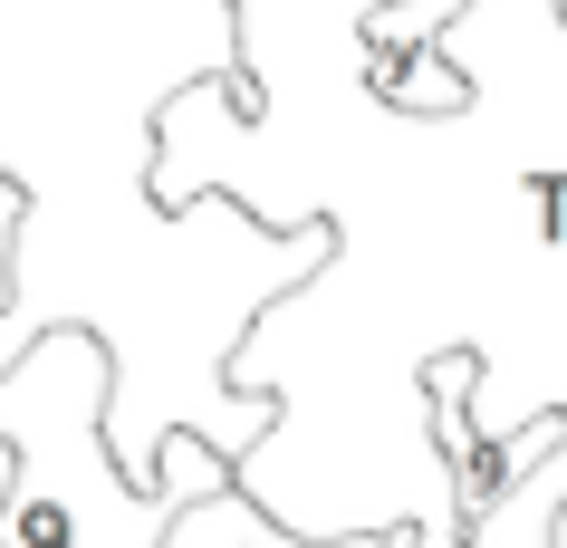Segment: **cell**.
<instances>
[{
    "mask_svg": "<svg viewBox=\"0 0 567 548\" xmlns=\"http://www.w3.org/2000/svg\"><path fill=\"white\" fill-rule=\"evenodd\" d=\"M472 385H481V347H443V356L423 365V395H433L423 414H433V453H443L452 519H462V529H481L529 472H548V462L567 453V404H548L529 424H481Z\"/></svg>",
    "mask_w": 567,
    "mask_h": 548,
    "instance_id": "cell-1",
    "label": "cell"
},
{
    "mask_svg": "<svg viewBox=\"0 0 567 548\" xmlns=\"http://www.w3.org/2000/svg\"><path fill=\"white\" fill-rule=\"evenodd\" d=\"M357 87L375 96V106H385V116H462V106H472V77H462V68L443 59V49H357Z\"/></svg>",
    "mask_w": 567,
    "mask_h": 548,
    "instance_id": "cell-2",
    "label": "cell"
},
{
    "mask_svg": "<svg viewBox=\"0 0 567 548\" xmlns=\"http://www.w3.org/2000/svg\"><path fill=\"white\" fill-rule=\"evenodd\" d=\"M240 519H250V490L231 482V490H212V500H193L154 548H240Z\"/></svg>",
    "mask_w": 567,
    "mask_h": 548,
    "instance_id": "cell-3",
    "label": "cell"
},
{
    "mask_svg": "<svg viewBox=\"0 0 567 548\" xmlns=\"http://www.w3.org/2000/svg\"><path fill=\"white\" fill-rule=\"evenodd\" d=\"M519 213H529V241L538 250L567 241V164H529V174H519Z\"/></svg>",
    "mask_w": 567,
    "mask_h": 548,
    "instance_id": "cell-4",
    "label": "cell"
},
{
    "mask_svg": "<svg viewBox=\"0 0 567 548\" xmlns=\"http://www.w3.org/2000/svg\"><path fill=\"white\" fill-rule=\"evenodd\" d=\"M20 213H30V193L0 174V308H10V241H20Z\"/></svg>",
    "mask_w": 567,
    "mask_h": 548,
    "instance_id": "cell-5",
    "label": "cell"
},
{
    "mask_svg": "<svg viewBox=\"0 0 567 548\" xmlns=\"http://www.w3.org/2000/svg\"><path fill=\"white\" fill-rule=\"evenodd\" d=\"M385 548H423V529H385Z\"/></svg>",
    "mask_w": 567,
    "mask_h": 548,
    "instance_id": "cell-6",
    "label": "cell"
},
{
    "mask_svg": "<svg viewBox=\"0 0 567 548\" xmlns=\"http://www.w3.org/2000/svg\"><path fill=\"white\" fill-rule=\"evenodd\" d=\"M548 10H558V30H567V0H548Z\"/></svg>",
    "mask_w": 567,
    "mask_h": 548,
    "instance_id": "cell-7",
    "label": "cell"
}]
</instances>
